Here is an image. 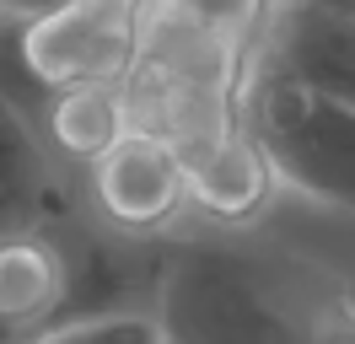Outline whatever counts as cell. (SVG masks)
I'll return each mask as SVG.
<instances>
[{
    "instance_id": "1",
    "label": "cell",
    "mask_w": 355,
    "mask_h": 344,
    "mask_svg": "<svg viewBox=\"0 0 355 344\" xmlns=\"http://www.w3.org/2000/svg\"><path fill=\"white\" fill-rule=\"evenodd\" d=\"M307 258L253 242H162L151 318L167 344H307L302 334Z\"/></svg>"
},
{
    "instance_id": "2",
    "label": "cell",
    "mask_w": 355,
    "mask_h": 344,
    "mask_svg": "<svg viewBox=\"0 0 355 344\" xmlns=\"http://www.w3.org/2000/svg\"><path fill=\"white\" fill-rule=\"evenodd\" d=\"M243 129L264 150L280 189L307 194L329 210H355V103L312 92L253 54L243 81Z\"/></svg>"
},
{
    "instance_id": "3",
    "label": "cell",
    "mask_w": 355,
    "mask_h": 344,
    "mask_svg": "<svg viewBox=\"0 0 355 344\" xmlns=\"http://www.w3.org/2000/svg\"><path fill=\"white\" fill-rule=\"evenodd\" d=\"M146 0H70L54 17L17 27V54L33 81L81 86V81H124L140 43Z\"/></svg>"
},
{
    "instance_id": "4",
    "label": "cell",
    "mask_w": 355,
    "mask_h": 344,
    "mask_svg": "<svg viewBox=\"0 0 355 344\" xmlns=\"http://www.w3.org/2000/svg\"><path fill=\"white\" fill-rule=\"evenodd\" d=\"M87 172V205L92 215L119 237L156 242L189 215V178L167 140L146 129H130L113 150H103Z\"/></svg>"
},
{
    "instance_id": "5",
    "label": "cell",
    "mask_w": 355,
    "mask_h": 344,
    "mask_svg": "<svg viewBox=\"0 0 355 344\" xmlns=\"http://www.w3.org/2000/svg\"><path fill=\"white\" fill-rule=\"evenodd\" d=\"M76 318H81V296H76L65 215L49 226L6 232L0 237V344H22L54 322Z\"/></svg>"
},
{
    "instance_id": "6",
    "label": "cell",
    "mask_w": 355,
    "mask_h": 344,
    "mask_svg": "<svg viewBox=\"0 0 355 344\" xmlns=\"http://www.w3.org/2000/svg\"><path fill=\"white\" fill-rule=\"evenodd\" d=\"M253 54L312 92L355 103V17L329 0H269Z\"/></svg>"
},
{
    "instance_id": "7",
    "label": "cell",
    "mask_w": 355,
    "mask_h": 344,
    "mask_svg": "<svg viewBox=\"0 0 355 344\" xmlns=\"http://www.w3.org/2000/svg\"><path fill=\"white\" fill-rule=\"evenodd\" d=\"M76 210L65 183V162L49 150L44 129L27 124V113L0 92V237L49 226Z\"/></svg>"
},
{
    "instance_id": "8",
    "label": "cell",
    "mask_w": 355,
    "mask_h": 344,
    "mask_svg": "<svg viewBox=\"0 0 355 344\" xmlns=\"http://www.w3.org/2000/svg\"><path fill=\"white\" fill-rule=\"evenodd\" d=\"M189 178V215H200L210 226H248L269 210L275 199V172H269L264 150L253 146L248 129H232L226 140L200 150L194 162H183Z\"/></svg>"
},
{
    "instance_id": "9",
    "label": "cell",
    "mask_w": 355,
    "mask_h": 344,
    "mask_svg": "<svg viewBox=\"0 0 355 344\" xmlns=\"http://www.w3.org/2000/svg\"><path fill=\"white\" fill-rule=\"evenodd\" d=\"M130 129H135L130 124V97H124L119 81L54 86V97L44 108V140L65 167H92Z\"/></svg>"
},
{
    "instance_id": "10",
    "label": "cell",
    "mask_w": 355,
    "mask_h": 344,
    "mask_svg": "<svg viewBox=\"0 0 355 344\" xmlns=\"http://www.w3.org/2000/svg\"><path fill=\"white\" fill-rule=\"evenodd\" d=\"M151 6L167 17L194 22L205 33L248 43V49H259V33H264V17H269V0H151Z\"/></svg>"
},
{
    "instance_id": "11",
    "label": "cell",
    "mask_w": 355,
    "mask_h": 344,
    "mask_svg": "<svg viewBox=\"0 0 355 344\" xmlns=\"http://www.w3.org/2000/svg\"><path fill=\"white\" fill-rule=\"evenodd\" d=\"M22 344H162V322L151 312H103V318H76L54 322L44 334H33Z\"/></svg>"
},
{
    "instance_id": "12",
    "label": "cell",
    "mask_w": 355,
    "mask_h": 344,
    "mask_svg": "<svg viewBox=\"0 0 355 344\" xmlns=\"http://www.w3.org/2000/svg\"><path fill=\"white\" fill-rule=\"evenodd\" d=\"M60 6H70V0H0V22H11V27H33V22L54 17Z\"/></svg>"
},
{
    "instance_id": "13",
    "label": "cell",
    "mask_w": 355,
    "mask_h": 344,
    "mask_svg": "<svg viewBox=\"0 0 355 344\" xmlns=\"http://www.w3.org/2000/svg\"><path fill=\"white\" fill-rule=\"evenodd\" d=\"M6 49H17V27L11 22H0V60H6Z\"/></svg>"
},
{
    "instance_id": "14",
    "label": "cell",
    "mask_w": 355,
    "mask_h": 344,
    "mask_svg": "<svg viewBox=\"0 0 355 344\" xmlns=\"http://www.w3.org/2000/svg\"><path fill=\"white\" fill-rule=\"evenodd\" d=\"M329 6H339V11H350V17H355V0H329Z\"/></svg>"
},
{
    "instance_id": "15",
    "label": "cell",
    "mask_w": 355,
    "mask_h": 344,
    "mask_svg": "<svg viewBox=\"0 0 355 344\" xmlns=\"http://www.w3.org/2000/svg\"><path fill=\"white\" fill-rule=\"evenodd\" d=\"M345 291H350V296H355V269H350V280H345Z\"/></svg>"
},
{
    "instance_id": "16",
    "label": "cell",
    "mask_w": 355,
    "mask_h": 344,
    "mask_svg": "<svg viewBox=\"0 0 355 344\" xmlns=\"http://www.w3.org/2000/svg\"><path fill=\"white\" fill-rule=\"evenodd\" d=\"M162 344H167V339H162Z\"/></svg>"
}]
</instances>
